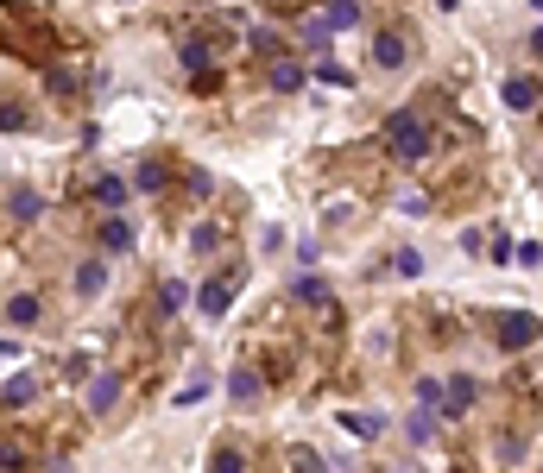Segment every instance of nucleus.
<instances>
[{
	"mask_svg": "<svg viewBox=\"0 0 543 473\" xmlns=\"http://www.w3.org/2000/svg\"><path fill=\"white\" fill-rule=\"evenodd\" d=\"M0 51H13L32 70H57V25L32 6H0Z\"/></svg>",
	"mask_w": 543,
	"mask_h": 473,
	"instance_id": "nucleus-1",
	"label": "nucleus"
},
{
	"mask_svg": "<svg viewBox=\"0 0 543 473\" xmlns=\"http://www.w3.org/2000/svg\"><path fill=\"white\" fill-rule=\"evenodd\" d=\"M386 152L399 158V164H423V152H429V120L423 114H392L386 120Z\"/></svg>",
	"mask_w": 543,
	"mask_h": 473,
	"instance_id": "nucleus-2",
	"label": "nucleus"
},
{
	"mask_svg": "<svg viewBox=\"0 0 543 473\" xmlns=\"http://www.w3.org/2000/svg\"><path fill=\"white\" fill-rule=\"evenodd\" d=\"M538 335H543V322L531 316V310H506V316L493 322V341H499L506 354H518V348H531Z\"/></svg>",
	"mask_w": 543,
	"mask_h": 473,
	"instance_id": "nucleus-3",
	"label": "nucleus"
},
{
	"mask_svg": "<svg viewBox=\"0 0 543 473\" xmlns=\"http://www.w3.org/2000/svg\"><path fill=\"white\" fill-rule=\"evenodd\" d=\"M367 57H373V70H405V64H410L405 25H380V32H373V44H367Z\"/></svg>",
	"mask_w": 543,
	"mask_h": 473,
	"instance_id": "nucleus-4",
	"label": "nucleus"
},
{
	"mask_svg": "<svg viewBox=\"0 0 543 473\" xmlns=\"http://www.w3.org/2000/svg\"><path fill=\"white\" fill-rule=\"evenodd\" d=\"M234 291H241V271H228V278L215 271V278L202 284V297H196V303H202V316H209V322H222V316H228V303H234Z\"/></svg>",
	"mask_w": 543,
	"mask_h": 473,
	"instance_id": "nucleus-5",
	"label": "nucleus"
},
{
	"mask_svg": "<svg viewBox=\"0 0 543 473\" xmlns=\"http://www.w3.org/2000/svg\"><path fill=\"white\" fill-rule=\"evenodd\" d=\"M127 196H133V183H127V177H95V183H89V202H95V209H108V215H121V209H127Z\"/></svg>",
	"mask_w": 543,
	"mask_h": 473,
	"instance_id": "nucleus-6",
	"label": "nucleus"
},
{
	"mask_svg": "<svg viewBox=\"0 0 543 473\" xmlns=\"http://www.w3.org/2000/svg\"><path fill=\"white\" fill-rule=\"evenodd\" d=\"M499 95H506V108H518V114H525V108H538V102H543V83H538V76H512Z\"/></svg>",
	"mask_w": 543,
	"mask_h": 473,
	"instance_id": "nucleus-7",
	"label": "nucleus"
},
{
	"mask_svg": "<svg viewBox=\"0 0 543 473\" xmlns=\"http://www.w3.org/2000/svg\"><path fill=\"white\" fill-rule=\"evenodd\" d=\"M108 291V259H83L76 265V297H102Z\"/></svg>",
	"mask_w": 543,
	"mask_h": 473,
	"instance_id": "nucleus-8",
	"label": "nucleus"
},
{
	"mask_svg": "<svg viewBox=\"0 0 543 473\" xmlns=\"http://www.w3.org/2000/svg\"><path fill=\"white\" fill-rule=\"evenodd\" d=\"M32 398H38V379H32V372H19V379L0 385V410H25Z\"/></svg>",
	"mask_w": 543,
	"mask_h": 473,
	"instance_id": "nucleus-9",
	"label": "nucleus"
},
{
	"mask_svg": "<svg viewBox=\"0 0 543 473\" xmlns=\"http://www.w3.org/2000/svg\"><path fill=\"white\" fill-rule=\"evenodd\" d=\"M102 252H133V222L127 215H108L102 222Z\"/></svg>",
	"mask_w": 543,
	"mask_h": 473,
	"instance_id": "nucleus-10",
	"label": "nucleus"
},
{
	"mask_svg": "<svg viewBox=\"0 0 543 473\" xmlns=\"http://www.w3.org/2000/svg\"><path fill=\"white\" fill-rule=\"evenodd\" d=\"M177 57H183V70H196V76H202V70H215V44H209V38H183V44H177Z\"/></svg>",
	"mask_w": 543,
	"mask_h": 473,
	"instance_id": "nucleus-11",
	"label": "nucleus"
},
{
	"mask_svg": "<svg viewBox=\"0 0 543 473\" xmlns=\"http://www.w3.org/2000/svg\"><path fill=\"white\" fill-rule=\"evenodd\" d=\"M266 83L278 89V95H297V89H303V64H291V57H278V64L266 70Z\"/></svg>",
	"mask_w": 543,
	"mask_h": 473,
	"instance_id": "nucleus-12",
	"label": "nucleus"
},
{
	"mask_svg": "<svg viewBox=\"0 0 543 473\" xmlns=\"http://www.w3.org/2000/svg\"><path fill=\"white\" fill-rule=\"evenodd\" d=\"M291 297H297V303H310V310H335V297H329V284H322V278H297V284H291Z\"/></svg>",
	"mask_w": 543,
	"mask_h": 473,
	"instance_id": "nucleus-13",
	"label": "nucleus"
},
{
	"mask_svg": "<svg viewBox=\"0 0 543 473\" xmlns=\"http://www.w3.org/2000/svg\"><path fill=\"white\" fill-rule=\"evenodd\" d=\"M44 316V303L32 297V291H19V297H6V322H19V329H32Z\"/></svg>",
	"mask_w": 543,
	"mask_h": 473,
	"instance_id": "nucleus-14",
	"label": "nucleus"
},
{
	"mask_svg": "<svg viewBox=\"0 0 543 473\" xmlns=\"http://www.w3.org/2000/svg\"><path fill=\"white\" fill-rule=\"evenodd\" d=\"M468 404H474V379H468V372H455V379H449V391H442V410H449V417H461Z\"/></svg>",
	"mask_w": 543,
	"mask_h": 473,
	"instance_id": "nucleus-15",
	"label": "nucleus"
},
{
	"mask_svg": "<svg viewBox=\"0 0 543 473\" xmlns=\"http://www.w3.org/2000/svg\"><path fill=\"white\" fill-rule=\"evenodd\" d=\"M228 398H234V404H253V398H260V372H253V366H234V379H228Z\"/></svg>",
	"mask_w": 543,
	"mask_h": 473,
	"instance_id": "nucleus-16",
	"label": "nucleus"
},
{
	"mask_svg": "<svg viewBox=\"0 0 543 473\" xmlns=\"http://www.w3.org/2000/svg\"><path fill=\"white\" fill-rule=\"evenodd\" d=\"M114 398H121V372H102V379H95V385H89V410H95V417H102V410H108V404H114Z\"/></svg>",
	"mask_w": 543,
	"mask_h": 473,
	"instance_id": "nucleus-17",
	"label": "nucleus"
},
{
	"mask_svg": "<svg viewBox=\"0 0 543 473\" xmlns=\"http://www.w3.org/2000/svg\"><path fill=\"white\" fill-rule=\"evenodd\" d=\"M354 19H360V6H354V0H322V25H329V32H348Z\"/></svg>",
	"mask_w": 543,
	"mask_h": 473,
	"instance_id": "nucleus-18",
	"label": "nucleus"
},
{
	"mask_svg": "<svg viewBox=\"0 0 543 473\" xmlns=\"http://www.w3.org/2000/svg\"><path fill=\"white\" fill-rule=\"evenodd\" d=\"M209 473H247V455H241L234 442H222V448L209 455Z\"/></svg>",
	"mask_w": 543,
	"mask_h": 473,
	"instance_id": "nucleus-19",
	"label": "nucleus"
},
{
	"mask_svg": "<svg viewBox=\"0 0 543 473\" xmlns=\"http://www.w3.org/2000/svg\"><path fill=\"white\" fill-rule=\"evenodd\" d=\"M183 297H190V284H183V278H164V284H158V310H164V316H177V310H183Z\"/></svg>",
	"mask_w": 543,
	"mask_h": 473,
	"instance_id": "nucleus-20",
	"label": "nucleus"
},
{
	"mask_svg": "<svg viewBox=\"0 0 543 473\" xmlns=\"http://www.w3.org/2000/svg\"><path fill=\"white\" fill-rule=\"evenodd\" d=\"M341 423H348V436H360V442H367V436H380V429H386V417H380V410H373V417H367V410H348V417H341Z\"/></svg>",
	"mask_w": 543,
	"mask_h": 473,
	"instance_id": "nucleus-21",
	"label": "nucleus"
},
{
	"mask_svg": "<svg viewBox=\"0 0 543 473\" xmlns=\"http://www.w3.org/2000/svg\"><path fill=\"white\" fill-rule=\"evenodd\" d=\"M253 51H260L266 64H278V57H284V38H278V32H266V25H253Z\"/></svg>",
	"mask_w": 543,
	"mask_h": 473,
	"instance_id": "nucleus-22",
	"label": "nucleus"
},
{
	"mask_svg": "<svg viewBox=\"0 0 543 473\" xmlns=\"http://www.w3.org/2000/svg\"><path fill=\"white\" fill-rule=\"evenodd\" d=\"M442 391H449V385H442L436 372H423V379H417V404H423V410H436V404H442Z\"/></svg>",
	"mask_w": 543,
	"mask_h": 473,
	"instance_id": "nucleus-23",
	"label": "nucleus"
},
{
	"mask_svg": "<svg viewBox=\"0 0 543 473\" xmlns=\"http://www.w3.org/2000/svg\"><path fill=\"white\" fill-rule=\"evenodd\" d=\"M25 442H0V473H25Z\"/></svg>",
	"mask_w": 543,
	"mask_h": 473,
	"instance_id": "nucleus-24",
	"label": "nucleus"
},
{
	"mask_svg": "<svg viewBox=\"0 0 543 473\" xmlns=\"http://www.w3.org/2000/svg\"><path fill=\"white\" fill-rule=\"evenodd\" d=\"M392 271H399V278H417V271H423V252H417V246H399V252H392Z\"/></svg>",
	"mask_w": 543,
	"mask_h": 473,
	"instance_id": "nucleus-25",
	"label": "nucleus"
},
{
	"mask_svg": "<svg viewBox=\"0 0 543 473\" xmlns=\"http://www.w3.org/2000/svg\"><path fill=\"white\" fill-rule=\"evenodd\" d=\"M38 209H44V202H38L32 190H13V222H38Z\"/></svg>",
	"mask_w": 543,
	"mask_h": 473,
	"instance_id": "nucleus-26",
	"label": "nucleus"
},
{
	"mask_svg": "<svg viewBox=\"0 0 543 473\" xmlns=\"http://www.w3.org/2000/svg\"><path fill=\"white\" fill-rule=\"evenodd\" d=\"M429 436H436V410L417 404V410H410V442H429Z\"/></svg>",
	"mask_w": 543,
	"mask_h": 473,
	"instance_id": "nucleus-27",
	"label": "nucleus"
},
{
	"mask_svg": "<svg viewBox=\"0 0 543 473\" xmlns=\"http://www.w3.org/2000/svg\"><path fill=\"white\" fill-rule=\"evenodd\" d=\"M316 76H322V83H335V89H348V83H354V70H341L335 57H322V64H316Z\"/></svg>",
	"mask_w": 543,
	"mask_h": 473,
	"instance_id": "nucleus-28",
	"label": "nucleus"
},
{
	"mask_svg": "<svg viewBox=\"0 0 543 473\" xmlns=\"http://www.w3.org/2000/svg\"><path fill=\"white\" fill-rule=\"evenodd\" d=\"M139 190H164V164H158V158H145V164H139V177H133Z\"/></svg>",
	"mask_w": 543,
	"mask_h": 473,
	"instance_id": "nucleus-29",
	"label": "nucleus"
},
{
	"mask_svg": "<svg viewBox=\"0 0 543 473\" xmlns=\"http://www.w3.org/2000/svg\"><path fill=\"white\" fill-rule=\"evenodd\" d=\"M291 468H297V473H322V455H316V448H303V442H297V448H291Z\"/></svg>",
	"mask_w": 543,
	"mask_h": 473,
	"instance_id": "nucleus-30",
	"label": "nucleus"
},
{
	"mask_svg": "<svg viewBox=\"0 0 543 473\" xmlns=\"http://www.w3.org/2000/svg\"><path fill=\"white\" fill-rule=\"evenodd\" d=\"M0 126H6V133H19V126H32V120H25L19 102H6V108H0Z\"/></svg>",
	"mask_w": 543,
	"mask_h": 473,
	"instance_id": "nucleus-31",
	"label": "nucleus"
},
{
	"mask_svg": "<svg viewBox=\"0 0 543 473\" xmlns=\"http://www.w3.org/2000/svg\"><path fill=\"white\" fill-rule=\"evenodd\" d=\"M531 57H543V25H531Z\"/></svg>",
	"mask_w": 543,
	"mask_h": 473,
	"instance_id": "nucleus-32",
	"label": "nucleus"
},
{
	"mask_svg": "<svg viewBox=\"0 0 543 473\" xmlns=\"http://www.w3.org/2000/svg\"><path fill=\"white\" fill-rule=\"evenodd\" d=\"M531 6H543V0H531Z\"/></svg>",
	"mask_w": 543,
	"mask_h": 473,
	"instance_id": "nucleus-33",
	"label": "nucleus"
}]
</instances>
